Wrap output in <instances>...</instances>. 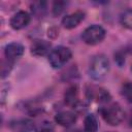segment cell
Returning a JSON list of instances; mask_svg holds the SVG:
<instances>
[{
	"instance_id": "6da1fadb",
	"label": "cell",
	"mask_w": 132,
	"mask_h": 132,
	"mask_svg": "<svg viewBox=\"0 0 132 132\" xmlns=\"http://www.w3.org/2000/svg\"><path fill=\"white\" fill-rule=\"evenodd\" d=\"M110 64L105 55L99 54L92 58L89 66V75L94 80H102L109 72Z\"/></svg>"
},
{
	"instance_id": "7a4b0ae2",
	"label": "cell",
	"mask_w": 132,
	"mask_h": 132,
	"mask_svg": "<svg viewBox=\"0 0 132 132\" xmlns=\"http://www.w3.org/2000/svg\"><path fill=\"white\" fill-rule=\"evenodd\" d=\"M100 113L109 126H118L122 123L125 117V112L119 103H112L106 107L100 108Z\"/></svg>"
},
{
	"instance_id": "3957f363",
	"label": "cell",
	"mask_w": 132,
	"mask_h": 132,
	"mask_svg": "<svg viewBox=\"0 0 132 132\" xmlns=\"http://www.w3.org/2000/svg\"><path fill=\"white\" fill-rule=\"evenodd\" d=\"M71 51L66 46L60 45L51 51V53L48 54V62L53 68L58 69L64 66L71 59Z\"/></svg>"
},
{
	"instance_id": "277c9868",
	"label": "cell",
	"mask_w": 132,
	"mask_h": 132,
	"mask_svg": "<svg viewBox=\"0 0 132 132\" xmlns=\"http://www.w3.org/2000/svg\"><path fill=\"white\" fill-rule=\"evenodd\" d=\"M105 30L100 25H91L81 33V39L86 44L96 45L105 38Z\"/></svg>"
},
{
	"instance_id": "5b68a950",
	"label": "cell",
	"mask_w": 132,
	"mask_h": 132,
	"mask_svg": "<svg viewBox=\"0 0 132 132\" xmlns=\"http://www.w3.org/2000/svg\"><path fill=\"white\" fill-rule=\"evenodd\" d=\"M31 21L30 14L25 10H20L16 13H14L10 19V27L14 30H21L26 28Z\"/></svg>"
},
{
	"instance_id": "8992f818",
	"label": "cell",
	"mask_w": 132,
	"mask_h": 132,
	"mask_svg": "<svg viewBox=\"0 0 132 132\" xmlns=\"http://www.w3.org/2000/svg\"><path fill=\"white\" fill-rule=\"evenodd\" d=\"M85 15V12L81 10H77L75 12L67 14L62 19V25L65 29H73L84 21Z\"/></svg>"
},
{
	"instance_id": "52a82bcc",
	"label": "cell",
	"mask_w": 132,
	"mask_h": 132,
	"mask_svg": "<svg viewBox=\"0 0 132 132\" xmlns=\"http://www.w3.org/2000/svg\"><path fill=\"white\" fill-rule=\"evenodd\" d=\"M51 48H52L51 42L47 40H43V39L34 40L33 43L31 44V47H30L31 54L33 56H36V57H42V56L50 54L52 51Z\"/></svg>"
},
{
	"instance_id": "ba28073f",
	"label": "cell",
	"mask_w": 132,
	"mask_h": 132,
	"mask_svg": "<svg viewBox=\"0 0 132 132\" xmlns=\"http://www.w3.org/2000/svg\"><path fill=\"white\" fill-rule=\"evenodd\" d=\"M24 52H25V48H24L23 44H21L19 42H10V43L6 44L4 47V55H5L6 59L11 62L21 58L23 56Z\"/></svg>"
},
{
	"instance_id": "9c48e42d",
	"label": "cell",
	"mask_w": 132,
	"mask_h": 132,
	"mask_svg": "<svg viewBox=\"0 0 132 132\" xmlns=\"http://www.w3.org/2000/svg\"><path fill=\"white\" fill-rule=\"evenodd\" d=\"M64 99H65V102L67 105H69L75 109H77L81 105L84 106V104L78 99V87L76 85H73L66 90V92L64 94Z\"/></svg>"
},
{
	"instance_id": "30bf717a",
	"label": "cell",
	"mask_w": 132,
	"mask_h": 132,
	"mask_svg": "<svg viewBox=\"0 0 132 132\" xmlns=\"http://www.w3.org/2000/svg\"><path fill=\"white\" fill-rule=\"evenodd\" d=\"M87 96L90 98V100L95 99L100 103H107L111 99L110 94L106 90L95 87H90L89 89H87Z\"/></svg>"
},
{
	"instance_id": "8fae6325",
	"label": "cell",
	"mask_w": 132,
	"mask_h": 132,
	"mask_svg": "<svg viewBox=\"0 0 132 132\" xmlns=\"http://www.w3.org/2000/svg\"><path fill=\"white\" fill-rule=\"evenodd\" d=\"M9 127L13 132H32L33 130H35V125L31 120L28 119L11 121Z\"/></svg>"
},
{
	"instance_id": "7c38bea8",
	"label": "cell",
	"mask_w": 132,
	"mask_h": 132,
	"mask_svg": "<svg viewBox=\"0 0 132 132\" xmlns=\"http://www.w3.org/2000/svg\"><path fill=\"white\" fill-rule=\"evenodd\" d=\"M76 114L73 111H61L55 116V122L63 127H70L76 122Z\"/></svg>"
},
{
	"instance_id": "4fadbf2b",
	"label": "cell",
	"mask_w": 132,
	"mask_h": 132,
	"mask_svg": "<svg viewBox=\"0 0 132 132\" xmlns=\"http://www.w3.org/2000/svg\"><path fill=\"white\" fill-rule=\"evenodd\" d=\"M84 130L85 132H97L98 130V121L93 113L88 114L84 121Z\"/></svg>"
},
{
	"instance_id": "5bb4252c",
	"label": "cell",
	"mask_w": 132,
	"mask_h": 132,
	"mask_svg": "<svg viewBox=\"0 0 132 132\" xmlns=\"http://www.w3.org/2000/svg\"><path fill=\"white\" fill-rule=\"evenodd\" d=\"M31 10L32 13L36 16V18H43L46 13V2L45 1H37V2H33V4L31 5Z\"/></svg>"
},
{
	"instance_id": "9a60e30c",
	"label": "cell",
	"mask_w": 132,
	"mask_h": 132,
	"mask_svg": "<svg viewBox=\"0 0 132 132\" xmlns=\"http://www.w3.org/2000/svg\"><path fill=\"white\" fill-rule=\"evenodd\" d=\"M121 25L129 30H132V9H126L120 15Z\"/></svg>"
},
{
	"instance_id": "2e32d148",
	"label": "cell",
	"mask_w": 132,
	"mask_h": 132,
	"mask_svg": "<svg viewBox=\"0 0 132 132\" xmlns=\"http://www.w3.org/2000/svg\"><path fill=\"white\" fill-rule=\"evenodd\" d=\"M35 132H55V127L50 121H41L35 126Z\"/></svg>"
},
{
	"instance_id": "e0dca14e",
	"label": "cell",
	"mask_w": 132,
	"mask_h": 132,
	"mask_svg": "<svg viewBox=\"0 0 132 132\" xmlns=\"http://www.w3.org/2000/svg\"><path fill=\"white\" fill-rule=\"evenodd\" d=\"M121 93H122V96L126 99V101L132 104V82L131 81H127L122 86Z\"/></svg>"
},
{
	"instance_id": "ac0fdd59",
	"label": "cell",
	"mask_w": 132,
	"mask_h": 132,
	"mask_svg": "<svg viewBox=\"0 0 132 132\" xmlns=\"http://www.w3.org/2000/svg\"><path fill=\"white\" fill-rule=\"evenodd\" d=\"M67 4H68V2H66V1H55V2L53 3V8H52L53 14H54L55 16L60 15V14L65 10Z\"/></svg>"
},
{
	"instance_id": "d6986e66",
	"label": "cell",
	"mask_w": 132,
	"mask_h": 132,
	"mask_svg": "<svg viewBox=\"0 0 132 132\" xmlns=\"http://www.w3.org/2000/svg\"><path fill=\"white\" fill-rule=\"evenodd\" d=\"M12 68V62L7 60V61H3L2 65H1V77L4 78L5 76L8 75V73L10 72Z\"/></svg>"
},
{
	"instance_id": "ffe728a7",
	"label": "cell",
	"mask_w": 132,
	"mask_h": 132,
	"mask_svg": "<svg viewBox=\"0 0 132 132\" xmlns=\"http://www.w3.org/2000/svg\"><path fill=\"white\" fill-rule=\"evenodd\" d=\"M114 60H116V62L118 63V65H119L120 67H122V66L124 65V63H125V56H124V54H123L122 52L117 53V54L114 55Z\"/></svg>"
},
{
	"instance_id": "44dd1931",
	"label": "cell",
	"mask_w": 132,
	"mask_h": 132,
	"mask_svg": "<svg viewBox=\"0 0 132 132\" xmlns=\"http://www.w3.org/2000/svg\"><path fill=\"white\" fill-rule=\"evenodd\" d=\"M66 132H80L78 129H68Z\"/></svg>"
},
{
	"instance_id": "7402d4cb",
	"label": "cell",
	"mask_w": 132,
	"mask_h": 132,
	"mask_svg": "<svg viewBox=\"0 0 132 132\" xmlns=\"http://www.w3.org/2000/svg\"><path fill=\"white\" fill-rule=\"evenodd\" d=\"M127 52H128L129 54H132V45L129 47V50H127Z\"/></svg>"
},
{
	"instance_id": "603a6c76",
	"label": "cell",
	"mask_w": 132,
	"mask_h": 132,
	"mask_svg": "<svg viewBox=\"0 0 132 132\" xmlns=\"http://www.w3.org/2000/svg\"><path fill=\"white\" fill-rule=\"evenodd\" d=\"M131 71H132V67H131Z\"/></svg>"
}]
</instances>
